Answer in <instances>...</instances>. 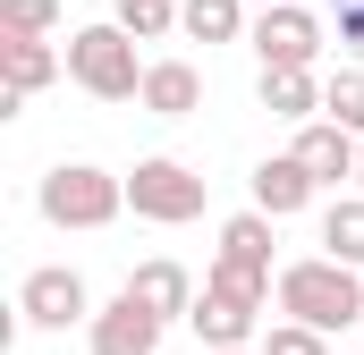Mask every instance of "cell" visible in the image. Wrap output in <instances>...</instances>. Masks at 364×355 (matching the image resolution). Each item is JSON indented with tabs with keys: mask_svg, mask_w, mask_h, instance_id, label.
<instances>
[{
	"mask_svg": "<svg viewBox=\"0 0 364 355\" xmlns=\"http://www.w3.org/2000/svg\"><path fill=\"white\" fill-rule=\"evenodd\" d=\"M314 195H322V178L305 170L296 153H272V161L255 170V212H272V220H296Z\"/></svg>",
	"mask_w": 364,
	"mask_h": 355,
	"instance_id": "cell-10",
	"label": "cell"
},
{
	"mask_svg": "<svg viewBox=\"0 0 364 355\" xmlns=\"http://www.w3.org/2000/svg\"><path fill=\"white\" fill-rule=\"evenodd\" d=\"M255 9H263V0H255Z\"/></svg>",
	"mask_w": 364,
	"mask_h": 355,
	"instance_id": "cell-25",
	"label": "cell"
},
{
	"mask_svg": "<svg viewBox=\"0 0 364 355\" xmlns=\"http://www.w3.org/2000/svg\"><path fill=\"white\" fill-rule=\"evenodd\" d=\"M119 26H127L136 43H161V34L178 26V0H119Z\"/></svg>",
	"mask_w": 364,
	"mask_h": 355,
	"instance_id": "cell-19",
	"label": "cell"
},
{
	"mask_svg": "<svg viewBox=\"0 0 364 355\" xmlns=\"http://www.w3.org/2000/svg\"><path fill=\"white\" fill-rule=\"evenodd\" d=\"M161 313L136 296V288H119L110 305H93V322H85V339H93V355H161Z\"/></svg>",
	"mask_w": 364,
	"mask_h": 355,
	"instance_id": "cell-7",
	"label": "cell"
},
{
	"mask_svg": "<svg viewBox=\"0 0 364 355\" xmlns=\"http://www.w3.org/2000/svg\"><path fill=\"white\" fill-rule=\"evenodd\" d=\"M255 102H263L272 119H288V127H305V119H322V77H314V68H263Z\"/></svg>",
	"mask_w": 364,
	"mask_h": 355,
	"instance_id": "cell-13",
	"label": "cell"
},
{
	"mask_svg": "<svg viewBox=\"0 0 364 355\" xmlns=\"http://www.w3.org/2000/svg\"><path fill=\"white\" fill-rule=\"evenodd\" d=\"M322 119H339V127L364 136V60H348V68L322 77Z\"/></svg>",
	"mask_w": 364,
	"mask_h": 355,
	"instance_id": "cell-18",
	"label": "cell"
},
{
	"mask_svg": "<svg viewBox=\"0 0 364 355\" xmlns=\"http://www.w3.org/2000/svg\"><path fill=\"white\" fill-rule=\"evenodd\" d=\"M263 355H331V330H314V322H279L272 339H263Z\"/></svg>",
	"mask_w": 364,
	"mask_h": 355,
	"instance_id": "cell-21",
	"label": "cell"
},
{
	"mask_svg": "<svg viewBox=\"0 0 364 355\" xmlns=\"http://www.w3.org/2000/svg\"><path fill=\"white\" fill-rule=\"evenodd\" d=\"M34 212L51 229H110L127 212V178L93 170V161H60V170H43V186H34Z\"/></svg>",
	"mask_w": 364,
	"mask_h": 355,
	"instance_id": "cell-3",
	"label": "cell"
},
{
	"mask_svg": "<svg viewBox=\"0 0 364 355\" xmlns=\"http://www.w3.org/2000/svg\"><path fill=\"white\" fill-rule=\"evenodd\" d=\"M136 102H144L153 119H195V110H203V77H195L186 60H153V68H144V93H136Z\"/></svg>",
	"mask_w": 364,
	"mask_h": 355,
	"instance_id": "cell-12",
	"label": "cell"
},
{
	"mask_svg": "<svg viewBox=\"0 0 364 355\" xmlns=\"http://www.w3.org/2000/svg\"><path fill=\"white\" fill-rule=\"evenodd\" d=\"M203 170H186L170 153H153V161H136L127 170V212L136 220H153V229H186V220H203Z\"/></svg>",
	"mask_w": 364,
	"mask_h": 355,
	"instance_id": "cell-5",
	"label": "cell"
},
{
	"mask_svg": "<svg viewBox=\"0 0 364 355\" xmlns=\"http://www.w3.org/2000/svg\"><path fill=\"white\" fill-rule=\"evenodd\" d=\"M279 313L288 322H314V330H348V322H364V271L339 263V254H305V263H288L272 279Z\"/></svg>",
	"mask_w": 364,
	"mask_h": 355,
	"instance_id": "cell-1",
	"label": "cell"
},
{
	"mask_svg": "<svg viewBox=\"0 0 364 355\" xmlns=\"http://www.w3.org/2000/svg\"><path fill=\"white\" fill-rule=\"evenodd\" d=\"M127 288H136V296H144V305H153L161 322H186V313H195V279H186V271L170 263V254L136 263V271H127Z\"/></svg>",
	"mask_w": 364,
	"mask_h": 355,
	"instance_id": "cell-14",
	"label": "cell"
},
{
	"mask_svg": "<svg viewBox=\"0 0 364 355\" xmlns=\"http://www.w3.org/2000/svg\"><path fill=\"white\" fill-rule=\"evenodd\" d=\"M203 355H263V347H203Z\"/></svg>",
	"mask_w": 364,
	"mask_h": 355,
	"instance_id": "cell-23",
	"label": "cell"
},
{
	"mask_svg": "<svg viewBox=\"0 0 364 355\" xmlns=\"http://www.w3.org/2000/svg\"><path fill=\"white\" fill-rule=\"evenodd\" d=\"M60 68H68V51H51V34H0V77H9V93L34 102Z\"/></svg>",
	"mask_w": 364,
	"mask_h": 355,
	"instance_id": "cell-11",
	"label": "cell"
},
{
	"mask_svg": "<svg viewBox=\"0 0 364 355\" xmlns=\"http://www.w3.org/2000/svg\"><path fill=\"white\" fill-rule=\"evenodd\" d=\"M339 9V34L331 43H348V60H364V0H331Z\"/></svg>",
	"mask_w": 364,
	"mask_h": 355,
	"instance_id": "cell-22",
	"label": "cell"
},
{
	"mask_svg": "<svg viewBox=\"0 0 364 355\" xmlns=\"http://www.w3.org/2000/svg\"><path fill=\"white\" fill-rule=\"evenodd\" d=\"M60 0H0V34H51Z\"/></svg>",
	"mask_w": 364,
	"mask_h": 355,
	"instance_id": "cell-20",
	"label": "cell"
},
{
	"mask_svg": "<svg viewBox=\"0 0 364 355\" xmlns=\"http://www.w3.org/2000/svg\"><path fill=\"white\" fill-rule=\"evenodd\" d=\"M246 43H255L263 68H314L322 43H331V26L314 17V0H263L255 26H246Z\"/></svg>",
	"mask_w": 364,
	"mask_h": 355,
	"instance_id": "cell-6",
	"label": "cell"
},
{
	"mask_svg": "<svg viewBox=\"0 0 364 355\" xmlns=\"http://www.w3.org/2000/svg\"><path fill=\"white\" fill-rule=\"evenodd\" d=\"M263 305H272V271H237L212 254L203 271V288H195V339L203 347H255V322H263Z\"/></svg>",
	"mask_w": 364,
	"mask_h": 355,
	"instance_id": "cell-2",
	"label": "cell"
},
{
	"mask_svg": "<svg viewBox=\"0 0 364 355\" xmlns=\"http://www.w3.org/2000/svg\"><path fill=\"white\" fill-rule=\"evenodd\" d=\"M288 153H296L305 170L322 178V186H339V178H356V153H364V136H356V127H339V119H305Z\"/></svg>",
	"mask_w": 364,
	"mask_h": 355,
	"instance_id": "cell-9",
	"label": "cell"
},
{
	"mask_svg": "<svg viewBox=\"0 0 364 355\" xmlns=\"http://www.w3.org/2000/svg\"><path fill=\"white\" fill-rule=\"evenodd\" d=\"M272 212H237V220H220V263L237 271H272Z\"/></svg>",
	"mask_w": 364,
	"mask_h": 355,
	"instance_id": "cell-16",
	"label": "cell"
},
{
	"mask_svg": "<svg viewBox=\"0 0 364 355\" xmlns=\"http://www.w3.org/2000/svg\"><path fill=\"white\" fill-rule=\"evenodd\" d=\"M17 313H26L34 330H68V322H93L85 271H68V263H43V271H26V288H17Z\"/></svg>",
	"mask_w": 364,
	"mask_h": 355,
	"instance_id": "cell-8",
	"label": "cell"
},
{
	"mask_svg": "<svg viewBox=\"0 0 364 355\" xmlns=\"http://www.w3.org/2000/svg\"><path fill=\"white\" fill-rule=\"evenodd\" d=\"M178 26L195 43H246L255 9H246V0H178Z\"/></svg>",
	"mask_w": 364,
	"mask_h": 355,
	"instance_id": "cell-15",
	"label": "cell"
},
{
	"mask_svg": "<svg viewBox=\"0 0 364 355\" xmlns=\"http://www.w3.org/2000/svg\"><path fill=\"white\" fill-rule=\"evenodd\" d=\"M356 186H364V153H356Z\"/></svg>",
	"mask_w": 364,
	"mask_h": 355,
	"instance_id": "cell-24",
	"label": "cell"
},
{
	"mask_svg": "<svg viewBox=\"0 0 364 355\" xmlns=\"http://www.w3.org/2000/svg\"><path fill=\"white\" fill-rule=\"evenodd\" d=\"M144 68H153V60H136V34H127L119 17L68 34V77H77L93 102H136V93H144Z\"/></svg>",
	"mask_w": 364,
	"mask_h": 355,
	"instance_id": "cell-4",
	"label": "cell"
},
{
	"mask_svg": "<svg viewBox=\"0 0 364 355\" xmlns=\"http://www.w3.org/2000/svg\"><path fill=\"white\" fill-rule=\"evenodd\" d=\"M322 254H339V263L364 271V186H356V195H339V203L322 212Z\"/></svg>",
	"mask_w": 364,
	"mask_h": 355,
	"instance_id": "cell-17",
	"label": "cell"
}]
</instances>
